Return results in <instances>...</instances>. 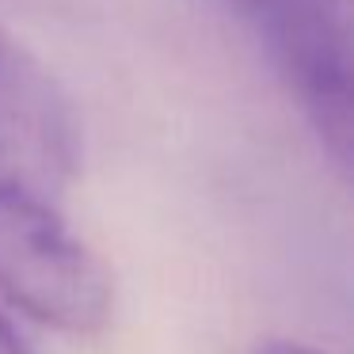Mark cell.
<instances>
[{
    "label": "cell",
    "mask_w": 354,
    "mask_h": 354,
    "mask_svg": "<svg viewBox=\"0 0 354 354\" xmlns=\"http://www.w3.org/2000/svg\"><path fill=\"white\" fill-rule=\"evenodd\" d=\"M0 293L65 335H95L115 313V282L92 244L39 187L0 171Z\"/></svg>",
    "instance_id": "6da1fadb"
},
{
    "label": "cell",
    "mask_w": 354,
    "mask_h": 354,
    "mask_svg": "<svg viewBox=\"0 0 354 354\" xmlns=\"http://www.w3.org/2000/svg\"><path fill=\"white\" fill-rule=\"evenodd\" d=\"M8 12L12 0H0V171L50 194L80 168V118Z\"/></svg>",
    "instance_id": "7a4b0ae2"
},
{
    "label": "cell",
    "mask_w": 354,
    "mask_h": 354,
    "mask_svg": "<svg viewBox=\"0 0 354 354\" xmlns=\"http://www.w3.org/2000/svg\"><path fill=\"white\" fill-rule=\"evenodd\" d=\"M0 354H31V351H27V343L19 339V331L12 328L4 316H0Z\"/></svg>",
    "instance_id": "3957f363"
},
{
    "label": "cell",
    "mask_w": 354,
    "mask_h": 354,
    "mask_svg": "<svg viewBox=\"0 0 354 354\" xmlns=\"http://www.w3.org/2000/svg\"><path fill=\"white\" fill-rule=\"evenodd\" d=\"M255 354H320V351H313V346H305V343H293V339H270V343H263Z\"/></svg>",
    "instance_id": "277c9868"
}]
</instances>
